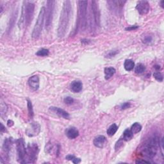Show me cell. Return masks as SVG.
Returning a JSON list of instances; mask_svg holds the SVG:
<instances>
[{
	"label": "cell",
	"mask_w": 164,
	"mask_h": 164,
	"mask_svg": "<svg viewBox=\"0 0 164 164\" xmlns=\"http://www.w3.org/2000/svg\"><path fill=\"white\" fill-rule=\"evenodd\" d=\"M71 4L70 1H65L63 3V7L60 17L57 35L60 38H62L65 35L69 27V21L71 14Z\"/></svg>",
	"instance_id": "cell-1"
},
{
	"label": "cell",
	"mask_w": 164,
	"mask_h": 164,
	"mask_svg": "<svg viewBox=\"0 0 164 164\" xmlns=\"http://www.w3.org/2000/svg\"><path fill=\"white\" fill-rule=\"evenodd\" d=\"M160 147V141L158 137L150 138L142 150V154L147 158H153L157 153L158 149Z\"/></svg>",
	"instance_id": "cell-2"
},
{
	"label": "cell",
	"mask_w": 164,
	"mask_h": 164,
	"mask_svg": "<svg viewBox=\"0 0 164 164\" xmlns=\"http://www.w3.org/2000/svg\"><path fill=\"white\" fill-rule=\"evenodd\" d=\"M87 1H78V27L81 30L87 27Z\"/></svg>",
	"instance_id": "cell-3"
},
{
	"label": "cell",
	"mask_w": 164,
	"mask_h": 164,
	"mask_svg": "<svg viewBox=\"0 0 164 164\" xmlns=\"http://www.w3.org/2000/svg\"><path fill=\"white\" fill-rule=\"evenodd\" d=\"M45 12H46V8L44 6H42V8L40 9L38 17H37V21L34 26V28L33 29L32 36V38L33 39H38L40 37L41 33H42L44 19H45Z\"/></svg>",
	"instance_id": "cell-4"
},
{
	"label": "cell",
	"mask_w": 164,
	"mask_h": 164,
	"mask_svg": "<svg viewBox=\"0 0 164 164\" xmlns=\"http://www.w3.org/2000/svg\"><path fill=\"white\" fill-rule=\"evenodd\" d=\"M16 147L17 152V160L19 162L21 163H26L27 158V148L25 146L24 140L23 139H19L16 140Z\"/></svg>",
	"instance_id": "cell-5"
},
{
	"label": "cell",
	"mask_w": 164,
	"mask_h": 164,
	"mask_svg": "<svg viewBox=\"0 0 164 164\" xmlns=\"http://www.w3.org/2000/svg\"><path fill=\"white\" fill-rule=\"evenodd\" d=\"M23 5L24 6L25 10V26L28 27L33 19L35 5L34 3L30 1H24Z\"/></svg>",
	"instance_id": "cell-6"
},
{
	"label": "cell",
	"mask_w": 164,
	"mask_h": 164,
	"mask_svg": "<svg viewBox=\"0 0 164 164\" xmlns=\"http://www.w3.org/2000/svg\"><path fill=\"white\" fill-rule=\"evenodd\" d=\"M39 152V148L37 144H28L27 147V158H26V163H34L37 160V155Z\"/></svg>",
	"instance_id": "cell-7"
},
{
	"label": "cell",
	"mask_w": 164,
	"mask_h": 164,
	"mask_svg": "<svg viewBox=\"0 0 164 164\" xmlns=\"http://www.w3.org/2000/svg\"><path fill=\"white\" fill-rule=\"evenodd\" d=\"M47 6L45 12V19H46V28L49 30L53 20V15L54 10V1H47Z\"/></svg>",
	"instance_id": "cell-8"
},
{
	"label": "cell",
	"mask_w": 164,
	"mask_h": 164,
	"mask_svg": "<svg viewBox=\"0 0 164 164\" xmlns=\"http://www.w3.org/2000/svg\"><path fill=\"white\" fill-rule=\"evenodd\" d=\"M40 132V126L38 122H32L26 129V134L29 137H36Z\"/></svg>",
	"instance_id": "cell-9"
},
{
	"label": "cell",
	"mask_w": 164,
	"mask_h": 164,
	"mask_svg": "<svg viewBox=\"0 0 164 164\" xmlns=\"http://www.w3.org/2000/svg\"><path fill=\"white\" fill-rule=\"evenodd\" d=\"M91 9L94 23L96 26H99L100 23V11L99 9L98 3L96 1H91Z\"/></svg>",
	"instance_id": "cell-10"
},
{
	"label": "cell",
	"mask_w": 164,
	"mask_h": 164,
	"mask_svg": "<svg viewBox=\"0 0 164 164\" xmlns=\"http://www.w3.org/2000/svg\"><path fill=\"white\" fill-rule=\"evenodd\" d=\"M136 9L140 15H146L150 12V4L147 1H139L136 6Z\"/></svg>",
	"instance_id": "cell-11"
},
{
	"label": "cell",
	"mask_w": 164,
	"mask_h": 164,
	"mask_svg": "<svg viewBox=\"0 0 164 164\" xmlns=\"http://www.w3.org/2000/svg\"><path fill=\"white\" fill-rule=\"evenodd\" d=\"M50 110L53 111L55 114L58 115L59 117H61L65 119H69L70 117V115L68 111L65 110H63L62 109H60L58 107H55V106H51L50 107Z\"/></svg>",
	"instance_id": "cell-12"
},
{
	"label": "cell",
	"mask_w": 164,
	"mask_h": 164,
	"mask_svg": "<svg viewBox=\"0 0 164 164\" xmlns=\"http://www.w3.org/2000/svg\"><path fill=\"white\" fill-rule=\"evenodd\" d=\"M107 142L106 138L103 135L97 136L93 141V144L96 147L103 148L106 146Z\"/></svg>",
	"instance_id": "cell-13"
},
{
	"label": "cell",
	"mask_w": 164,
	"mask_h": 164,
	"mask_svg": "<svg viewBox=\"0 0 164 164\" xmlns=\"http://www.w3.org/2000/svg\"><path fill=\"white\" fill-rule=\"evenodd\" d=\"M28 85L32 90L37 91L39 88V78L38 76L35 75L32 76L29 78L28 80Z\"/></svg>",
	"instance_id": "cell-14"
},
{
	"label": "cell",
	"mask_w": 164,
	"mask_h": 164,
	"mask_svg": "<svg viewBox=\"0 0 164 164\" xmlns=\"http://www.w3.org/2000/svg\"><path fill=\"white\" fill-rule=\"evenodd\" d=\"M107 3H109V5L112 8V10L118 11V10H122L126 1H121V0H117V1H109Z\"/></svg>",
	"instance_id": "cell-15"
},
{
	"label": "cell",
	"mask_w": 164,
	"mask_h": 164,
	"mask_svg": "<svg viewBox=\"0 0 164 164\" xmlns=\"http://www.w3.org/2000/svg\"><path fill=\"white\" fill-rule=\"evenodd\" d=\"M65 135L69 139H74L79 136V131L75 127H70L66 129Z\"/></svg>",
	"instance_id": "cell-16"
},
{
	"label": "cell",
	"mask_w": 164,
	"mask_h": 164,
	"mask_svg": "<svg viewBox=\"0 0 164 164\" xmlns=\"http://www.w3.org/2000/svg\"><path fill=\"white\" fill-rule=\"evenodd\" d=\"M70 90L74 93H78L81 92L83 88V83L80 81H73L70 84Z\"/></svg>",
	"instance_id": "cell-17"
},
{
	"label": "cell",
	"mask_w": 164,
	"mask_h": 164,
	"mask_svg": "<svg viewBox=\"0 0 164 164\" xmlns=\"http://www.w3.org/2000/svg\"><path fill=\"white\" fill-rule=\"evenodd\" d=\"M12 138H9V139H6L5 140L4 144L3 145V150L7 156H9V152L11 150V147H12Z\"/></svg>",
	"instance_id": "cell-18"
},
{
	"label": "cell",
	"mask_w": 164,
	"mask_h": 164,
	"mask_svg": "<svg viewBox=\"0 0 164 164\" xmlns=\"http://www.w3.org/2000/svg\"><path fill=\"white\" fill-rule=\"evenodd\" d=\"M104 72H105V79L108 80L114 75V74L116 72V70L113 67H109V68H106L104 70Z\"/></svg>",
	"instance_id": "cell-19"
},
{
	"label": "cell",
	"mask_w": 164,
	"mask_h": 164,
	"mask_svg": "<svg viewBox=\"0 0 164 164\" xmlns=\"http://www.w3.org/2000/svg\"><path fill=\"white\" fill-rule=\"evenodd\" d=\"M124 68L128 71H131L135 68V63L131 59L126 60L124 63Z\"/></svg>",
	"instance_id": "cell-20"
},
{
	"label": "cell",
	"mask_w": 164,
	"mask_h": 164,
	"mask_svg": "<svg viewBox=\"0 0 164 164\" xmlns=\"http://www.w3.org/2000/svg\"><path fill=\"white\" fill-rule=\"evenodd\" d=\"M134 134L132 133L130 129H126L124 130V132H123L122 135V140L124 141H129L131 140Z\"/></svg>",
	"instance_id": "cell-21"
},
{
	"label": "cell",
	"mask_w": 164,
	"mask_h": 164,
	"mask_svg": "<svg viewBox=\"0 0 164 164\" xmlns=\"http://www.w3.org/2000/svg\"><path fill=\"white\" fill-rule=\"evenodd\" d=\"M118 129V126H117L116 124H111V126H109V128H108L107 131H106V133L108 134V135L111 137L115 135V133L117 132Z\"/></svg>",
	"instance_id": "cell-22"
},
{
	"label": "cell",
	"mask_w": 164,
	"mask_h": 164,
	"mask_svg": "<svg viewBox=\"0 0 164 164\" xmlns=\"http://www.w3.org/2000/svg\"><path fill=\"white\" fill-rule=\"evenodd\" d=\"M131 131L133 134H137L139 132H140L142 129V126L139 124V122H135L134 124L132 126Z\"/></svg>",
	"instance_id": "cell-23"
},
{
	"label": "cell",
	"mask_w": 164,
	"mask_h": 164,
	"mask_svg": "<svg viewBox=\"0 0 164 164\" xmlns=\"http://www.w3.org/2000/svg\"><path fill=\"white\" fill-rule=\"evenodd\" d=\"M146 70V67L142 64H139L135 68V72L137 74H142Z\"/></svg>",
	"instance_id": "cell-24"
},
{
	"label": "cell",
	"mask_w": 164,
	"mask_h": 164,
	"mask_svg": "<svg viewBox=\"0 0 164 164\" xmlns=\"http://www.w3.org/2000/svg\"><path fill=\"white\" fill-rule=\"evenodd\" d=\"M50 51L47 49H41L39 50L36 53V55L39 56V57H47V56L49 55Z\"/></svg>",
	"instance_id": "cell-25"
},
{
	"label": "cell",
	"mask_w": 164,
	"mask_h": 164,
	"mask_svg": "<svg viewBox=\"0 0 164 164\" xmlns=\"http://www.w3.org/2000/svg\"><path fill=\"white\" fill-rule=\"evenodd\" d=\"M27 105H28V114L30 118H32L33 116V106L32 103L30 100L27 99Z\"/></svg>",
	"instance_id": "cell-26"
},
{
	"label": "cell",
	"mask_w": 164,
	"mask_h": 164,
	"mask_svg": "<svg viewBox=\"0 0 164 164\" xmlns=\"http://www.w3.org/2000/svg\"><path fill=\"white\" fill-rule=\"evenodd\" d=\"M153 77L155 78L156 80L158 81L162 82L163 81V75L160 72L157 71V72L154 73Z\"/></svg>",
	"instance_id": "cell-27"
},
{
	"label": "cell",
	"mask_w": 164,
	"mask_h": 164,
	"mask_svg": "<svg viewBox=\"0 0 164 164\" xmlns=\"http://www.w3.org/2000/svg\"><path fill=\"white\" fill-rule=\"evenodd\" d=\"M1 116L3 115V114H6V111H7V109H8V108H7V106L5 103H4V102L3 101L1 100Z\"/></svg>",
	"instance_id": "cell-28"
},
{
	"label": "cell",
	"mask_w": 164,
	"mask_h": 164,
	"mask_svg": "<svg viewBox=\"0 0 164 164\" xmlns=\"http://www.w3.org/2000/svg\"><path fill=\"white\" fill-rule=\"evenodd\" d=\"M74 99L71 97H66V98H64V103L66 104V105H72V104L74 103Z\"/></svg>",
	"instance_id": "cell-29"
},
{
	"label": "cell",
	"mask_w": 164,
	"mask_h": 164,
	"mask_svg": "<svg viewBox=\"0 0 164 164\" xmlns=\"http://www.w3.org/2000/svg\"><path fill=\"white\" fill-rule=\"evenodd\" d=\"M152 40V37L150 35H147L144 37V39H143V42L144 44H149L151 42Z\"/></svg>",
	"instance_id": "cell-30"
},
{
	"label": "cell",
	"mask_w": 164,
	"mask_h": 164,
	"mask_svg": "<svg viewBox=\"0 0 164 164\" xmlns=\"http://www.w3.org/2000/svg\"><path fill=\"white\" fill-rule=\"evenodd\" d=\"M130 106H131V105H130V103H128V102H126V103H124L122 104L121 106V109L122 110L127 109H128V108L130 107Z\"/></svg>",
	"instance_id": "cell-31"
},
{
	"label": "cell",
	"mask_w": 164,
	"mask_h": 164,
	"mask_svg": "<svg viewBox=\"0 0 164 164\" xmlns=\"http://www.w3.org/2000/svg\"><path fill=\"white\" fill-rule=\"evenodd\" d=\"M139 28V27H137V26H132V27H128L126 28V30H128V31H132V30H135V29H137Z\"/></svg>",
	"instance_id": "cell-32"
},
{
	"label": "cell",
	"mask_w": 164,
	"mask_h": 164,
	"mask_svg": "<svg viewBox=\"0 0 164 164\" xmlns=\"http://www.w3.org/2000/svg\"><path fill=\"white\" fill-rule=\"evenodd\" d=\"M150 163V162L149 161H147V160H138L136 161V163Z\"/></svg>",
	"instance_id": "cell-33"
},
{
	"label": "cell",
	"mask_w": 164,
	"mask_h": 164,
	"mask_svg": "<svg viewBox=\"0 0 164 164\" xmlns=\"http://www.w3.org/2000/svg\"><path fill=\"white\" fill-rule=\"evenodd\" d=\"M72 162L74 163H79L81 162V160L79 158H76V157H74V159L72 160Z\"/></svg>",
	"instance_id": "cell-34"
},
{
	"label": "cell",
	"mask_w": 164,
	"mask_h": 164,
	"mask_svg": "<svg viewBox=\"0 0 164 164\" xmlns=\"http://www.w3.org/2000/svg\"><path fill=\"white\" fill-rule=\"evenodd\" d=\"M75 157V156H74V155H68L66 156L65 157V158H66V160H72L74 159V158Z\"/></svg>",
	"instance_id": "cell-35"
},
{
	"label": "cell",
	"mask_w": 164,
	"mask_h": 164,
	"mask_svg": "<svg viewBox=\"0 0 164 164\" xmlns=\"http://www.w3.org/2000/svg\"><path fill=\"white\" fill-rule=\"evenodd\" d=\"M7 124L9 126V127H11L14 125V122L12 120H9L8 122H7Z\"/></svg>",
	"instance_id": "cell-36"
},
{
	"label": "cell",
	"mask_w": 164,
	"mask_h": 164,
	"mask_svg": "<svg viewBox=\"0 0 164 164\" xmlns=\"http://www.w3.org/2000/svg\"><path fill=\"white\" fill-rule=\"evenodd\" d=\"M1 132H3V131H5V128L4 127V126L3 125L2 123H1Z\"/></svg>",
	"instance_id": "cell-37"
}]
</instances>
